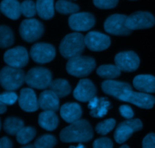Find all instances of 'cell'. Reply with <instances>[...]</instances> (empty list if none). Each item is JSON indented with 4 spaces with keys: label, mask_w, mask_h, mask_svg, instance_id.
I'll use <instances>...</instances> for the list:
<instances>
[{
    "label": "cell",
    "mask_w": 155,
    "mask_h": 148,
    "mask_svg": "<svg viewBox=\"0 0 155 148\" xmlns=\"http://www.w3.org/2000/svg\"><path fill=\"white\" fill-rule=\"evenodd\" d=\"M18 100V95L12 91H8L0 94V101L5 105H13Z\"/></svg>",
    "instance_id": "cell-34"
},
{
    "label": "cell",
    "mask_w": 155,
    "mask_h": 148,
    "mask_svg": "<svg viewBox=\"0 0 155 148\" xmlns=\"http://www.w3.org/2000/svg\"><path fill=\"white\" fill-rule=\"evenodd\" d=\"M112 105L108 101L107 98L102 97L100 98V102L98 106L95 109L90 111V115L94 118H102L107 114L108 109H111Z\"/></svg>",
    "instance_id": "cell-30"
},
{
    "label": "cell",
    "mask_w": 155,
    "mask_h": 148,
    "mask_svg": "<svg viewBox=\"0 0 155 148\" xmlns=\"http://www.w3.org/2000/svg\"><path fill=\"white\" fill-rule=\"evenodd\" d=\"M133 86L141 92L155 93V77L150 74H139L133 80Z\"/></svg>",
    "instance_id": "cell-20"
},
{
    "label": "cell",
    "mask_w": 155,
    "mask_h": 148,
    "mask_svg": "<svg viewBox=\"0 0 155 148\" xmlns=\"http://www.w3.org/2000/svg\"><path fill=\"white\" fill-rule=\"evenodd\" d=\"M20 35L26 42L32 43L39 40L44 33V26L36 19H26L21 22Z\"/></svg>",
    "instance_id": "cell-7"
},
{
    "label": "cell",
    "mask_w": 155,
    "mask_h": 148,
    "mask_svg": "<svg viewBox=\"0 0 155 148\" xmlns=\"http://www.w3.org/2000/svg\"><path fill=\"white\" fill-rule=\"evenodd\" d=\"M97 90L92 81L89 79H81L74 89V97L80 102H89L96 95Z\"/></svg>",
    "instance_id": "cell-16"
},
{
    "label": "cell",
    "mask_w": 155,
    "mask_h": 148,
    "mask_svg": "<svg viewBox=\"0 0 155 148\" xmlns=\"http://www.w3.org/2000/svg\"><path fill=\"white\" fill-rule=\"evenodd\" d=\"M4 61L8 65L21 68L28 63L29 55L23 46H17L7 50L4 54Z\"/></svg>",
    "instance_id": "cell-13"
},
{
    "label": "cell",
    "mask_w": 155,
    "mask_h": 148,
    "mask_svg": "<svg viewBox=\"0 0 155 148\" xmlns=\"http://www.w3.org/2000/svg\"><path fill=\"white\" fill-rule=\"evenodd\" d=\"M24 123L21 119L15 117L7 118L3 124L5 132L10 135H16L17 133L24 127Z\"/></svg>",
    "instance_id": "cell-26"
},
{
    "label": "cell",
    "mask_w": 155,
    "mask_h": 148,
    "mask_svg": "<svg viewBox=\"0 0 155 148\" xmlns=\"http://www.w3.org/2000/svg\"><path fill=\"white\" fill-rule=\"evenodd\" d=\"M39 108L42 110L57 112L59 109V97L51 90L42 92L39 97Z\"/></svg>",
    "instance_id": "cell-18"
},
{
    "label": "cell",
    "mask_w": 155,
    "mask_h": 148,
    "mask_svg": "<svg viewBox=\"0 0 155 148\" xmlns=\"http://www.w3.org/2000/svg\"><path fill=\"white\" fill-rule=\"evenodd\" d=\"M36 131L33 127H23L16 135V139L21 144H27L36 136Z\"/></svg>",
    "instance_id": "cell-28"
},
{
    "label": "cell",
    "mask_w": 155,
    "mask_h": 148,
    "mask_svg": "<svg viewBox=\"0 0 155 148\" xmlns=\"http://www.w3.org/2000/svg\"><path fill=\"white\" fill-rule=\"evenodd\" d=\"M49 88L59 98L66 97L71 92V85L68 81L64 79H55L51 81L49 84Z\"/></svg>",
    "instance_id": "cell-24"
},
{
    "label": "cell",
    "mask_w": 155,
    "mask_h": 148,
    "mask_svg": "<svg viewBox=\"0 0 155 148\" xmlns=\"http://www.w3.org/2000/svg\"><path fill=\"white\" fill-rule=\"evenodd\" d=\"M85 44L89 50L94 52L105 50L110 45V39L107 35L96 31H91L85 36Z\"/></svg>",
    "instance_id": "cell-15"
},
{
    "label": "cell",
    "mask_w": 155,
    "mask_h": 148,
    "mask_svg": "<svg viewBox=\"0 0 155 148\" xmlns=\"http://www.w3.org/2000/svg\"><path fill=\"white\" fill-rule=\"evenodd\" d=\"M119 0H93L95 6L101 9H110L116 7Z\"/></svg>",
    "instance_id": "cell-35"
},
{
    "label": "cell",
    "mask_w": 155,
    "mask_h": 148,
    "mask_svg": "<svg viewBox=\"0 0 155 148\" xmlns=\"http://www.w3.org/2000/svg\"><path fill=\"white\" fill-rule=\"evenodd\" d=\"M18 103L21 109L25 112H36L39 108V100L31 88H24L21 90L18 97Z\"/></svg>",
    "instance_id": "cell-17"
},
{
    "label": "cell",
    "mask_w": 155,
    "mask_h": 148,
    "mask_svg": "<svg viewBox=\"0 0 155 148\" xmlns=\"http://www.w3.org/2000/svg\"><path fill=\"white\" fill-rule=\"evenodd\" d=\"M119 111L120 115L127 119H133V115H134V112H133V109L127 105H122L120 106Z\"/></svg>",
    "instance_id": "cell-37"
},
{
    "label": "cell",
    "mask_w": 155,
    "mask_h": 148,
    "mask_svg": "<svg viewBox=\"0 0 155 148\" xmlns=\"http://www.w3.org/2000/svg\"><path fill=\"white\" fill-rule=\"evenodd\" d=\"M85 37L80 33H72L66 35L62 40L59 50L65 59H71L80 56L84 51Z\"/></svg>",
    "instance_id": "cell-3"
},
{
    "label": "cell",
    "mask_w": 155,
    "mask_h": 148,
    "mask_svg": "<svg viewBox=\"0 0 155 148\" xmlns=\"http://www.w3.org/2000/svg\"><path fill=\"white\" fill-rule=\"evenodd\" d=\"M127 17L124 15H110L106 19L104 27L107 33L116 36H127L132 33L133 30L129 29L126 25V20Z\"/></svg>",
    "instance_id": "cell-9"
},
{
    "label": "cell",
    "mask_w": 155,
    "mask_h": 148,
    "mask_svg": "<svg viewBox=\"0 0 155 148\" xmlns=\"http://www.w3.org/2000/svg\"><path fill=\"white\" fill-rule=\"evenodd\" d=\"M101 88L107 95L112 96L121 101L134 104L137 92L132 91V87L129 84L109 79L103 82Z\"/></svg>",
    "instance_id": "cell-2"
},
{
    "label": "cell",
    "mask_w": 155,
    "mask_h": 148,
    "mask_svg": "<svg viewBox=\"0 0 155 148\" xmlns=\"http://www.w3.org/2000/svg\"><path fill=\"white\" fill-rule=\"evenodd\" d=\"M51 81V73L47 68L36 67L27 72L25 82L28 86L38 90L46 89Z\"/></svg>",
    "instance_id": "cell-6"
},
{
    "label": "cell",
    "mask_w": 155,
    "mask_h": 148,
    "mask_svg": "<svg viewBox=\"0 0 155 148\" xmlns=\"http://www.w3.org/2000/svg\"><path fill=\"white\" fill-rule=\"evenodd\" d=\"M82 109L77 103H67L61 107V118L66 122L72 123L80 119L82 116Z\"/></svg>",
    "instance_id": "cell-19"
},
{
    "label": "cell",
    "mask_w": 155,
    "mask_h": 148,
    "mask_svg": "<svg viewBox=\"0 0 155 148\" xmlns=\"http://www.w3.org/2000/svg\"><path fill=\"white\" fill-rule=\"evenodd\" d=\"M99 102H100V99H98V97L95 96V97H92V98L89 101L88 108H89V109H91V110L95 109V108L98 106V104H99Z\"/></svg>",
    "instance_id": "cell-40"
},
{
    "label": "cell",
    "mask_w": 155,
    "mask_h": 148,
    "mask_svg": "<svg viewBox=\"0 0 155 148\" xmlns=\"http://www.w3.org/2000/svg\"><path fill=\"white\" fill-rule=\"evenodd\" d=\"M25 76L21 68L5 66L0 71V84L7 91H15L22 86Z\"/></svg>",
    "instance_id": "cell-5"
},
{
    "label": "cell",
    "mask_w": 155,
    "mask_h": 148,
    "mask_svg": "<svg viewBox=\"0 0 155 148\" xmlns=\"http://www.w3.org/2000/svg\"><path fill=\"white\" fill-rule=\"evenodd\" d=\"M55 9L58 13L62 15L77 13L80 8L77 5L66 0H58L55 4Z\"/></svg>",
    "instance_id": "cell-29"
},
{
    "label": "cell",
    "mask_w": 155,
    "mask_h": 148,
    "mask_svg": "<svg viewBox=\"0 0 155 148\" xmlns=\"http://www.w3.org/2000/svg\"><path fill=\"white\" fill-rule=\"evenodd\" d=\"M38 122L41 128L51 132L58 126V117L54 111H44L39 114Z\"/></svg>",
    "instance_id": "cell-22"
},
{
    "label": "cell",
    "mask_w": 155,
    "mask_h": 148,
    "mask_svg": "<svg viewBox=\"0 0 155 148\" xmlns=\"http://www.w3.org/2000/svg\"><path fill=\"white\" fill-rule=\"evenodd\" d=\"M113 146V141L108 138H98L93 143V147L95 148H111Z\"/></svg>",
    "instance_id": "cell-36"
},
{
    "label": "cell",
    "mask_w": 155,
    "mask_h": 148,
    "mask_svg": "<svg viewBox=\"0 0 155 148\" xmlns=\"http://www.w3.org/2000/svg\"><path fill=\"white\" fill-rule=\"evenodd\" d=\"M115 65L124 72L135 71L139 66L140 59L133 51L121 52L117 53L114 59Z\"/></svg>",
    "instance_id": "cell-12"
},
{
    "label": "cell",
    "mask_w": 155,
    "mask_h": 148,
    "mask_svg": "<svg viewBox=\"0 0 155 148\" xmlns=\"http://www.w3.org/2000/svg\"><path fill=\"white\" fill-rule=\"evenodd\" d=\"M21 14L27 18H33L37 13L36 5L31 0H25L21 4Z\"/></svg>",
    "instance_id": "cell-33"
},
{
    "label": "cell",
    "mask_w": 155,
    "mask_h": 148,
    "mask_svg": "<svg viewBox=\"0 0 155 148\" xmlns=\"http://www.w3.org/2000/svg\"><path fill=\"white\" fill-rule=\"evenodd\" d=\"M30 57L38 64L51 62L55 56V49L52 45L45 43L34 44L30 49Z\"/></svg>",
    "instance_id": "cell-11"
},
{
    "label": "cell",
    "mask_w": 155,
    "mask_h": 148,
    "mask_svg": "<svg viewBox=\"0 0 155 148\" xmlns=\"http://www.w3.org/2000/svg\"><path fill=\"white\" fill-rule=\"evenodd\" d=\"M144 148H155V134L150 133L145 137L142 141Z\"/></svg>",
    "instance_id": "cell-38"
},
{
    "label": "cell",
    "mask_w": 155,
    "mask_h": 148,
    "mask_svg": "<svg viewBox=\"0 0 155 148\" xmlns=\"http://www.w3.org/2000/svg\"><path fill=\"white\" fill-rule=\"evenodd\" d=\"M96 66L95 59L89 56H76L69 59L66 69L68 74L77 77H86L92 72Z\"/></svg>",
    "instance_id": "cell-4"
},
{
    "label": "cell",
    "mask_w": 155,
    "mask_h": 148,
    "mask_svg": "<svg viewBox=\"0 0 155 148\" xmlns=\"http://www.w3.org/2000/svg\"><path fill=\"white\" fill-rule=\"evenodd\" d=\"M121 147H122V148H129L130 147H129V146H127V145H123V146H121Z\"/></svg>",
    "instance_id": "cell-44"
},
{
    "label": "cell",
    "mask_w": 155,
    "mask_h": 148,
    "mask_svg": "<svg viewBox=\"0 0 155 148\" xmlns=\"http://www.w3.org/2000/svg\"><path fill=\"white\" fill-rule=\"evenodd\" d=\"M13 147L12 141L7 137H3L0 139V148H11Z\"/></svg>",
    "instance_id": "cell-39"
},
{
    "label": "cell",
    "mask_w": 155,
    "mask_h": 148,
    "mask_svg": "<svg viewBox=\"0 0 155 148\" xmlns=\"http://www.w3.org/2000/svg\"><path fill=\"white\" fill-rule=\"evenodd\" d=\"M142 129V122L139 119H129L120 123L114 132V139L118 144H124L133 134Z\"/></svg>",
    "instance_id": "cell-8"
},
{
    "label": "cell",
    "mask_w": 155,
    "mask_h": 148,
    "mask_svg": "<svg viewBox=\"0 0 155 148\" xmlns=\"http://www.w3.org/2000/svg\"><path fill=\"white\" fill-rule=\"evenodd\" d=\"M57 139L51 135H45L39 137L34 142L35 147L37 148H51L56 145Z\"/></svg>",
    "instance_id": "cell-31"
},
{
    "label": "cell",
    "mask_w": 155,
    "mask_h": 148,
    "mask_svg": "<svg viewBox=\"0 0 155 148\" xmlns=\"http://www.w3.org/2000/svg\"><path fill=\"white\" fill-rule=\"evenodd\" d=\"M96 72L101 77L111 80L120 75L121 70L116 65H103L98 67Z\"/></svg>",
    "instance_id": "cell-25"
},
{
    "label": "cell",
    "mask_w": 155,
    "mask_h": 148,
    "mask_svg": "<svg viewBox=\"0 0 155 148\" xmlns=\"http://www.w3.org/2000/svg\"><path fill=\"white\" fill-rule=\"evenodd\" d=\"M6 110H7L6 105L5 103H3L2 102L0 101V114L4 113V112H6Z\"/></svg>",
    "instance_id": "cell-41"
},
{
    "label": "cell",
    "mask_w": 155,
    "mask_h": 148,
    "mask_svg": "<svg viewBox=\"0 0 155 148\" xmlns=\"http://www.w3.org/2000/svg\"><path fill=\"white\" fill-rule=\"evenodd\" d=\"M77 147V148H83V147H84V146L83 145V144H79L78 146H77V147Z\"/></svg>",
    "instance_id": "cell-42"
},
{
    "label": "cell",
    "mask_w": 155,
    "mask_h": 148,
    "mask_svg": "<svg viewBox=\"0 0 155 148\" xmlns=\"http://www.w3.org/2000/svg\"><path fill=\"white\" fill-rule=\"evenodd\" d=\"M154 24V15L148 12H136L127 17L126 20V25L132 30L151 28Z\"/></svg>",
    "instance_id": "cell-10"
},
{
    "label": "cell",
    "mask_w": 155,
    "mask_h": 148,
    "mask_svg": "<svg viewBox=\"0 0 155 148\" xmlns=\"http://www.w3.org/2000/svg\"><path fill=\"white\" fill-rule=\"evenodd\" d=\"M131 1H136V0H131Z\"/></svg>",
    "instance_id": "cell-46"
},
{
    "label": "cell",
    "mask_w": 155,
    "mask_h": 148,
    "mask_svg": "<svg viewBox=\"0 0 155 148\" xmlns=\"http://www.w3.org/2000/svg\"><path fill=\"white\" fill-rule=\"evenodd\" d=\"M15 37L12 29L7 26H0V48H7L14 43Z\"/></svg>",
    "instance_id": "cell-27"
},
{
    "label": "cell",
    "mask_w": 155,
    "mask_h": 148,
    "mask_svg": "<svg viewBox=\"0 0 155 148\" xmlns=\"http://www.w3.org/2000/svg\"><path fill=\"white\" fill-rule=\"evenodd\" d=\"M1 127H2V123H1V120H0V130H1Z\"/></svg>",
    "instance_id": "cell-45"
},
{
    "label": "cell",
    "mask_w": 155,
    "mask_h": 148,
    "mask_svg": "<svg viewBox=\"0 0 155 148\" xmlns=\"http://www.w3.org/2000/svg\"><path fill=\"white\" fill-rule=\"evenodd\" d=\"M70 27L75 31H86L94 27L95 19L93 15L89 12L74 13L68 19Z\"/></svg>",
    "instance_id": "cell-14"
},
{
    "label": "cell",
    "mask_w": 155,
    "mask_h": 148,
    "mask_svg": "<svg viewBox=\"0 0 155 148\" xmlns=\"http://www.w3.org/2000/svg\"><path fill=\"white\" fill-rule=\"evenodd\" d=\"M116 126V121L114 119H108L98 123L95 127L96 132L99 135H105L111 132Z\"/></svg>",
    "instance_id": "cell-32"
},
{
    "label": "cell",
    "mask_w": 155,
    "mask_h": 148,
    "mask_svg": "<svg viewBox=\"0 0 155 148\" xmlns=\"http://www.w3.org/2000/svg\"><path fill=\"white\" fill-rule=\"evenodd\" d=\"M24 147H27V148H29V147H35V146L34 145H27V146H24Z\"/></svg>",
    "instance_id": "cell-43"
},
{
    "label": "cell",
    "mask_w": 155,
    "mask_h": 148,
    "mask_svg": "<svg viewBox=\"0 0 155 148\" xmlns=\"http://www.w3.org/2000/svg\"><path fill=\"white\" fill-rule=\"evenodd\" d=\"M93 138V130L90 123L85 119H79L71 123L60 133V139L64 143H85Z\"/></svg>",
    "instance_id": "cell-1"
},
{
    "label": "cell",
    "mask_w": 155,
    "mask_h": 148,
    "mask_svg": "<svg viewBox=\"0 0 155 148\" xmlns=\"http://www.w3.org/2000/svg\"><path fill=\"white\" fill-rule=\"evenodd\" d=\"M0 10L3 15L12 20L18 19L21 15V4L18 0H2Z\"/></svg>",
    "instance_id": "cell-21"
},
{
    "label": "cell",
    "mask_w": 155,
    "mask_h": 148,
    "mask_svg": "<svg viewBox=\"0 0 155 148\" xmlns=\"http://www.w3.org/2000/svg\"><path fill=\"white\" fill-rule=\"evenodd\" d=\"M37 14L42 19H51L54 15L53 0H37L36 1Z\"/></svg>",
    "instance_id": "cell-23"
}]
</instances>
